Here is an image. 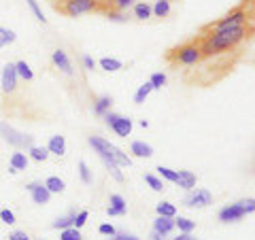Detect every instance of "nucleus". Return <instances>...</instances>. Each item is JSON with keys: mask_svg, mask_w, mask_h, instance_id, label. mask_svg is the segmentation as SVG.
I'll return each instance as SVG.
<instances>
[{"mask_svg": "<svg viewBox=\"0 0 255 240\" xmlns=\"http://www.w3.org/2000/svg\"><path fill=\"white\" fill-rule=\"evenodd\" d=\"M245 23H253V0H243V2L236 4L230 13L223 15L221 19L202 26L200 34H209V32L228 30V28H238V26H245Z\"/></svg>", "mask_w": 255, "mask_h": 240, "instance_id": "20e7f679", "label": "nucleus"}, {"mask_svg": "<svg viewBox=\"0 0 255 240\" xmlns=\"http://www.w3.org/2000/svg\"><path fill=\"white\" fill-rule=\"evenodd\" d=\"M26 2H28V6H30V9H32V13H34V17H36L38 21H43V23H45L47 19H45V15H43V11H41V6H38V4H36V0H26Z\"/></svg>", "mask_w": 255, "mask_h": 240, "instance_id": "72a5a7b5", "label": "nucleus"}, {"mask_svg": "<svg viewBox=\"0 0 255 240\" xmlns=\"http://www.w3.org/2000/svg\"><path fill=\"white\" fill-rule=\"evenodd\" d=\"M107 17L111 19V21H128V17H126V15H122V13H119V11H111L109 15H107Z\"/></svg>", "mask_w": 255, "mask_h": 240, "instance_id": "ea45409f", "label": "nucleus"}, {"mask_svg": "<svg viewBox=\"0 0 255 240\" xmlns=\"http://www.w3.org/2000/svg\"><path fill=\"white\" fill-rule=\"evenodd\" d=\"M17 92V73H15V64H6L2 68V94L9 98Z\"/></svg>", "mask_w": 255, "mask_h": 240, "instance_id": "1a4fd4ad", "label": "nucleus"}, {"mask_svg": "<svg viewBox=\"0 0 255 240\" xmlns=\"http://www.w3.org/2000/svg\"><path fill=\"white\" fill-rule=\"evenodd\" d=\"M151 13H155V17H168V13H170V2H168V0H157L155 6L151 9Z\"/></svg>", "mask_w": 255, "mask_h": 240, "instance_id": "aec40b11", "label": "nucleus"}, {"mask_svg": "<svg viewBox=\"0 0 255 240\" xmlns=\"http://www.w3.org/2000/svg\"><path fill=\"white\" fill-rule=\"evenodd\" d=\"M75 215H77V213H70L68 217H62V219H58V221H53V228H55V230L73 228V223H75Z\"/></svg>", "mask_w": 255, "mask_h": 240, "instance_id": "c85d7f7f", "label": "nucleus"}, {"mask_svg": "<svg viewBox=\"0 0 255 240\" xmlns=\"http://www.w3.org/2000/svg\"><path fill=\"white\" fill-rule=\"evenodd\" d=\"M107 215L109 217H122V215H126L124 211H119V209H115V206H109L107 209Z\"/></svg>", "mask_w": 255, "mask_h": 240, "instance_id": "a18cd8bd", "label": "nucleus"}, {"mask_svg": "<svg viewBox=\"0 0 255 240\" xmlns=\"http://www.w3.org/2000/svg\"><path fill=\"white\" fill-rule=\"evenodd\" d=\"M41 240H45V238H41Z\"/></svg>", "mask_w": 255, "mask_h": 240, "instance_id": "09e8293b", "label": "nucleus"}, {"mask_svg": "<svg viewBox=\"0 0 255 240\" xmlns=\"http://www.w3.org/2000/svg\"><path fill=\"white\" fill-rule=\"evenodd\" d=\"M111 206H115V209L128 213V204H126V200H124L122 196H119V194H113V196H111Z\"/></svg>", "mask_w": 255, "mask_h": 240, "instance_id": "473e14b6", "label": "nucleus"}, {"mask_svg": "<svg viewBox=\"0 0 255 240\" xmlns=\"http://www.w3.org/2000/svg\"><path fill=\"white\" fill-rule=\"evenodd\" d=\"M87 217H90V213H87V211H81V213H77L75 215V223H73V228H83L85 226V221H87Z\"/></svg>", "mask_w": 255, "mask_h": 240, "instance_id": "e433bc0d", "label": "nucleus"}, {"mask_svg": "<svg viewBox=\"0 0 255 240\" xmlns=\"http://www.w3.org/2000/svg\"><path fill=\"white\" fill-rule=\"evenodd\" d=\"M0 136H2V138L15 149H30L32 145H34V136L21 134V132H17L15 127H11L9 123H4V121H0Z\"/></svg>", "mask_w": 255, "mask_h": 240, "instance_id": "0eeeda50", "label": "nucleus"}, {"mask_svg": "<svg viewBox=\"0 0 255 240\" xmlns=\"http://www.w3.org/2000/svg\"><path fill=\"white\" fill-rule=\"evenodd\" d=\"M83 64H85L87 70H94V68H96V62H94L92 55H83Z\"/></svg>", "mask_w": 255, "mask_h": 240, "instance_id": "c03bdc74", "label": "nucleus"}, {"mask_svg": "<svg viewBox=\"0 0 255 240\" xmlns=\"http://www.w3.org/2000/svg\"><path fill=\"white\" fill-rule=\"evenodd\" d=\"M251 36H253V23H245V26H238V28L198 34L196 41H198V47H200L202 58H213V55H228V53L241 55L243 45L247 41H251Z\"/></svg>", "mask_w": 255, "mask_h": 240, "instance_id": "f257e3e1", "label": "nucleus"}, {"mask_svg": "<svg viewBox=\"0 0 255 240\" xmlns=\"http://www.w3.org/2000/svg\"><path fill=\"white\" fill-rule=\"evenodd\" d=\"M145 183L153 189V191H164V183L159 181L157 177H153V174H145Z\"/></svg>", "mask_w": 255, "mask_h": 240, "instance_id": "2f4dec72", "label": "nucleus"}, {"mask_svg": "<svg viewBox=\"0 0 255 240\" xmlns=\"http://www.w3.org/2000/svg\"><path fill=\"white\" fill-rule=\"evenodd\" d=\"M98 232H100L102 236H115L117 234V230L113 226H109V223H102V226L98 228Z\"/></svg>", "mask_w": 255, "mask_h": 240, "instance_id": "58836bf2", "label": "nucleus"}, {"mask_svg": "<svg viewBox=\"0 0 255 240\" xmlns=\"http://www.w3.org/2000/svg\"><path fill=\"white\" fill-rule=\"evenodd\" d=\"M200 60H202V55H200V47H198L196 38L185 41L179 47H174V49L166 51V62L174 64V66H194Z\"/></svg>", "mask_w": 255, "mask_h": 240, "instance_id": "39448f33", "label": "nucleus"}, {"mask_svg": "<svg viewBox=\"0 0 255 240\" xmlns=\"http://www.w3.org/2000/svg\"><path fill=\"white\" fill-rule=\"evenodd\" d=\"M28 151H30V157H32V159H36V162H45V159L49 157V151H47L45 147H36V145H32Z\"/></svg>", "mask_w": 255, "mask_h": 240, "instance_id": "a878e982", "label": "nucleus"}, {"mask_svg": "<svg viewBox=\"0 0 255 240\" xmlns=\"http://www.w3.org/2000/svg\"><path fill=\"white\" fill-rule=\"evenodd\" d=\"M174 226L179 228V232H194L196 223L191 219H187V217H179V219H174Z\"/></svg>", "mask_w": 255, "mask_h": 240, "instance_id": "c756f323", "label": "nucleus"}, {"mask_svg": "<svg viewBox=\"0 0 255 240\" xmlns=\"http://www.w3.org/2000/svg\"><path fill=\"white\" fill-rule=\"evenodd\" d=\"M172 228H174V217H159L157 215V219L153 223V232H157V234H162V236H168Z\"/></svg>", "mask_w": 255, "mask_h": 240, "instance_id": "2eb2a0df", "label": "nucleus"}, {"mask_svg": "<svg viewBox=\"0 0 255 240\" xmlns=\"http://www.w3.org/2000/svg\"><path fill=\"white\" fill-rule=\"evenodd\" d=\"M100 66L105 68V70H109V73H115V70H119L124 64L119 62V60H115V58H102L100 60Z\"/></svg>", "mask_w": 255, "mask_h": 240, "instance_id": "bb28decb", "label": "nucleus"}, {"mask_svg": "<svg viewBox=\"0 0 255 240\" xmlns=\"http://www.w3.org/2000/svg\"><path fill=\"white\" fill-rule=\"evenodd\" d=\"M196 174L191 172V170H179L177 172V179H174V183L181 187V189H185V191H191L196 187Z\"/></svg>", "mask_w": 255, "mask_h": 240, "instance_id": "f8f14e48", "label": "nucleus"}, {"mask_svg": "<svg viewBox=\"0 0 255 240\" xmlns=\"http://www.w3.org/2000/svg\"><path fill=\"white\" fill-rule=\"evenodd\" d=\"M149 83H151V87H153V90H162V87L166 85V75H164V73H155V75H151Z\"/></svg>", "mask_w": 255, "mask_h": 240, "instance_id": "7c9ffc66", "label": "nucleus"}, {"mask_svg": "<svg viewBox=\"0 0 255 240\" xmlns=\"http://www.w3.org/2000/svg\"><path fill=\"white\" fill-rule=\"evenodd\" d=\"M153 92V87H151V83H145V85H140L138 87V92L134 94V102H136V105H142V102L147 100V96Z\"/></svg>", "mask_w": 255, "mask_h": 240, "instance_id": "393cba45", "label": "nucleus"}, {"mask_svg": "<svg viewBox=\"0 0 255 240\" xmlns=\"http://www.w3.org/2000/svg\"><path fill=\"white\" fill-rule=\"evenodd\" d=\"M0 219H2L6 226H13V223H15V215L9 209H4V211H0Z\"/></svg>", "mask_w": 255, "mask_h": 240, "instance_id": "4c0bfd02", "label": "nucleus"}, {"mask_svg": "<svg viewBox=\"0 0 255 240\" xmlns=\"http://www.w3.org/2000/svg\"><path fill=\"white\" fill-rule=\"evenodd\" d=\"M255 211V200L249 198V200H241L236 204H230L226 209L219 211V221L223 223H234V221H241L245 215H251Z\"/></svg>", "mask_w": 255, "mask_h": 240, "instance_id": "423d86ee", "label": "nucleus"}, {"mask_svg": "<svg viewBox=\"0 0 255 240\" xmlns=\"http://www.w3.org/2000/svg\"><path fill=\"white\" fill-rule=\"evenodd\" d=\"M111 130H113L117 136L126 138V136H130V132H132V119H128V117H122V115H119L115 121L111 123Z\"/></svg>", "mask_w": 255, "mask_h": 240, "instance_id": "ddd939ff", "label": "nucleus"}, {"mask_svg": "<svg viewBox=\"0 0 255 240\" xmlns=\"http://www.w3.org/2000/svg\"><path fill=\"white\" fill-rule=\"evenodd\" d=\"M26 189L30 191L32 202H34V204H47V202H49V198H51L49 189H47L43 183H36V181H34V183H28Z\"/></svg>", "mask_w": 255, "mask_h": 240, "instance_id": "9d476101", "label": "nucleus"}, {"mask_svg": "<svg viewBox=\"0 0 255 240\" xmlns=\"http://www.w3.org/2000/svg\"><path fill=\"white\" fill-rule=\"evenodd\" d=\"M166 236H162V234H157V232H153V234H151V240H164Z\"/></svg>", "mask_w": 255, "mask_h": 240, "instance_id": "de8ad7c7", "label": "nucleus"}, {"mask_svg": "<svg viewBox=\"0 0 255 240\" xmlns=\"http://www.w3.org/2000/svg\"><path fill=\"white\" fill-rule=\"evenodd\" d=\"M157 172H159V177H164L166 181H170V183H174V179H177V172L170 170V168H166V166H159Z\"/></svg>", "mask_w": 255, "mask_h": 240, "instance_id": "f704fd0d", "label": "nucleus"}, {"mask_svg": "<svg viewBox=\"0 0 255 240\" xmlns=\"http://www.w3.org/2000/svg\"><path fill=\"white\" fill-rule=\"evenodd\" d=\"M213 204V194L209 189H196L185 198V206H191V209H204V206Z\"/></svg>", "mask_w": 255, "mask_h": 240, "instance_id": "6e6552de", "label": "nucleus"}, {"mask_svg": "<svg viewBox=\"0 0 255 240\" xmlns=\"http://www.w3.org/2000/svg\"><path fill=\"white\" fill-rule=\"evenodd\" d=\"M130 151H132V153L136 155V157H151V155H153V147L147 145V142H142V140L132 142Z\"/></svg>", "mask_w": 255, "mask_h": 240, "instance_id": "dca6fc26", "label": "nucleus"}, {"mask_svg": "<svg viewBox=\"0 0 255 240\" xmlns=\"http://www.w3.org/2000/svg\"><path fill=\"white\" fill-rule=\"evenodd\" d=\"M53 9L66 17H79L85 13L109 15L111 11H117V6L113 0H53Z\"/></svg>", "mask_w": 255, "mask_h": 240, "instance_id": "7ed1b4c3", "label": "nucleus"}, {"mask_svg": "<svg viewBox=\"0 0 255 240\" xmlns=\"http://www.w3.org/2000/svg\"><path fill=\"white\" fill-rule=\"evenodd\" d=\"M134 17H136V19H149L151 17V6L147 2L134 4Z\"/></svg>", "mask_w": 255, "mask_h": 240, "instance_id": "5701e85b", "label": "nucleus"}, {"mask_svg": "<svg viewBox=\"0 0 255 240\" xmlns=\"http://www.w3.org/2000/svg\"><path fill=\"white\" fill-rule=\"evenodd\" d=\"M60 240H83V236L77 228H66L60 232Z\"/></svg>", "mask_w": 255, "mask_h": 240, "instance_id": "cd10ccee", "label": "nucleus"}, {"mask_svg": "<svg viewBox=\"0 0 255 240\" xmlns=\"http://www.w3.org/2000/svg\"><path fill=\"white\" fill-rule=\"evenodd\" d=\"M15 32L13 30H9V28H2L0 26V49H2L4 45H11V43H15Z\"/></svg>", "mask_w": 255, "mask_h": 240, "instance_id": "b1692460", "label": "nucleus"}, {"mask_svg": "<svg viewBox=\"0 0 255 240\" xmlns=\"http://www.w3.org/2000/svg\"><path fill=\"white\" fill-rule=\"evenodd\" d=\"M47 151L53 153V155H58V157H62L64 153H66V140H64V136H60V134L51 136L49 145H47Z\"/></svg>", "mask_w": 255, "mask_h": 240, "instance_id": "4468645a", "label": "nucleus"}, {"mask_svg": "<svg viewBox=\"0 0 255 240\" xmlns=\"http://www.w3.org/2000/svg\"><path fill=\"white\" fill-rule=\"evenodd\" d=\"M15 73H17V79H23V81H32V79H34V75H32V70L26 62L15 64Z\"/></svg>", "mask_w": 255, "mask_h": 240, "instance_id": "6ab92c4d", "label": "nucleus"}, {"mask_svg": "<svg viewBox=\"0 0 255 240\" xmlns=\"http://www.w3.org/2000/svg\"><path fill=\"white\" fill-rule=\"evenodd\" d=\"M174 240H198V238L191 236V232H179V236L174 238Z\"/></svg>", "mask_w": 255, "mask_h": 240, "instance_id": "49530a36", "label": "nucleus"}, {"mask_svg": "<svg viewBox=\"0 0 255 240\" xmlns=\"http://www.w3.org/2000/svg\"><path fill=\"white\" fill-rule=\"evenodd\" d=\"M155 211L159 217H174V215H177V209H174V204H170V202H159L155 206Z\"/></svg>", "mask_w": 255, "mask_h": 240, "instance_id": "4be33fe9", "label": "nucleus"}, {"mask_svg": "<svg viewBox=\"0 0 255 240\" xmlns=\"http://www.w3.org/2000/svg\"><path fill=\"white\" fill-rule=\"evenodd\" d=\"M90 145L94 147V151L98 153V157L105 162V166L111 170L113 179L122 183L124 181V174H122V170H119V166H128V168H130L132 166V159L128 157L119 147L111 145L107 138H100V136H90Z\"/></svg>", "mask_w": 255, "mask_h": 240, "instance_id": "f03ea898", "label": "nucleus"}, {"mask_svg": "<svg viewBox=\"0 0 255 240\" xmlns=\"http://www.w3.org/2000/svg\"><path fill=\"white\" fill-rule=\"evenodd\" d=\"M111 105H113V100L109 98V96H102V98H98L94 102V113L96 115H105L111 111Z\"/></svg>", "mask_w": 255, "mask_h": 240, "instance_id": "a211bd4d", "label": "nucleus"}, {"mask_svg": "<svg viewBox=\"0 0 255 240\" xmlns=\"http://www.w3.org/2000/svg\"><path fill=\"white\" fill-rule=\"evenodd\" d=\"M115 2V6H117V11H124V9H128V6H130L134 0H113Z\"/></svg>", "mask_w": 255, "mask_h": 240, "instance_id": "79ce46f5", "label": "nucleus"}, {"mask_svg": "<svg viewBox=\"0 0 255 240\" xmlns=\"http://www.w3.org/2000/svg\"><path fill=\"white\" fill-rule=\"evenodd\" d=\"M9 240H30V236L26 234V232H11V234H9Z\"/></svg>", "mask_w": 255, "mask_h": 240, "instance_id": "a19ab883", "label": "nucleus"}, {"mask_svg": "<svg viewBox=\"0 0 255 240\" xmlns=\"http://www.w3.org/2000/svg\"><path fill=\"white\" fill-rule=\"evenodd\" d=\"M51 60H53V64L58 66L64 75H73V64H70V60H68V55H66V51H62V49H55L53 51V55H51Z\"/></svg>", "mask_w": 255, "mask_h": 240, "instance_id": "9b49d317", "label": "nucleus"}, {"mask_svg": "<svg viewBox=\"0 0 255 240\" xmlns=\"http://www.w3.org/2000/svg\"><path fill=\"white\" fill-rule=\"evenodd\" d=\"M79 172H81V181L83 183H92V172H90V168H87L85 162H79Z\"/></svg>", "mask_w": 255, "mask_h": 240, "instance_id": "c9c22d12", "label": "nucleus"}, {"mask_svg": "<svg viewBox=\"0 0 255 240\" xmlns=\"http://www.w3.org/2000/svg\"><path fill=\"white\" fill-rule=\"evenodd\" d=\"M109 240H138L134 234H115V236H111Z\"/></svg>", "mask_w": 255, "mask_h": 240, "instance_id": "37998d69", "label": "nucleus"}, {"mask_svg": "<svg viewBox=\"0 0 255 240\" xmlns=\"http://www.w3.org/2000/svg\"><path fill=\"white\" fill-rule=\"evenodd\" d=\"M45 187L49 189V194H62L66 189V183H64L60 177H49L45 181Z\"/></svg>", "mask_w": 255, "mask_h": 240, "instance_id": "f3484780", "label": "nucleus"}, {"mask_svg": "<svg viewBox=\"0 0 255 240\" xmlns=\"http://www.w3.org/2000/svg\"><path fill=\"white\" fill-rule=\"evenodd\" d=\"M11 166L15 168V170H26L28 168V157L21 153V151H17V153L11 155Z\"/></svg>", "mask_w": 255, "mask_h": 240, "instance_id": "412c9836", "label": "nucleus"}]
</instances>
